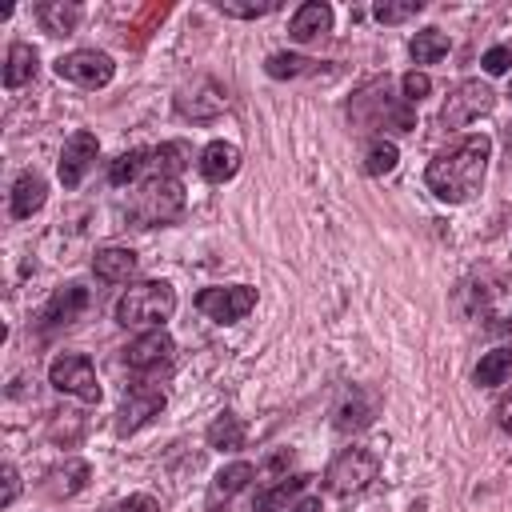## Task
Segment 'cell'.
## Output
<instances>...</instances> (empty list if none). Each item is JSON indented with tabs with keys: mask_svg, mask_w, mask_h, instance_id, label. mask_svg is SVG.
<instances>
[{
	"mask_svg": "<svg viewBox=\"0 0 512 512\" xmlns=\"http://www.w3.org/2000/svg\"><path fill=\"white\" fill-rule=\"evenodd\" d=\"M488 156H492V140H488L484 132L464 136L456 148L440 152V156L428 164V172H424L428 192H432L436 200H444V204H464V200H472V196L480 192V184H484Z\"/></svg>",
	"mask_w": 512,
	"mask_h": 512,
	"instance_id": "cell-1",
	"label": "cell"
},
{
	"mask_svg": "<svg viewBox=\"0 0 512 512\" xmlns=\"http://www.w3.org/2000/svg\"><path fill=\"white\" fill-rule=\"evenodd\" d=\"M456 304L488 332H512V272H484L480 280L460 288Z\"/></svg>",
	"mask_w": 512,
	"mask_h": 512,
	"instance_id": "cell-2",
	"label": "cell"
},
{
	"mask_svg": "<svg viewBox=\"0 0 512 512\" xmlns=\"http://www.w3.org/2000/svg\"><path fill=\"white\" fill-rule=\"evenodd\" d=\"M176 312V288L164 280H140L116 300V324L124 328H160Z\"/></svg>",
	"mask_w": 512,
	"mask_h": 512,
	"instance_id": "cell-3",
	"label": "cell"
},
{
	"mask_svg": "<svg viewBox=\"0 0 512 512\" xmlns=\"http://www.w3.org/2000/svg\"><path fill=\"white\" fill-rule=\"evenodd\" d=\"M392 92H388V80H376V84H368L356 100H352V120L356 124H364V128H384V132H412L416 128V116H412V108L408 104H396V100H388Z\"/></svg>",
	"mask_w": 512,
	"mask_h": 512,
	"instance_id": "cell-4",
	"label": "cell"
},
{
	"mask_svg": "<svg viewBox=\"0 0 512 512\" xmlns=\"http://www.w3.org/2000/svg\"><path fill=\"white\" fill-rule=\"evenodd\" d=\"M184 212V184L172 176H148L132 196V220L140 228L172 224Z\"/></svg>",
	"mask_w": 512,
	"mask_h": 512,
	"instance_id": "cell-5",
	"label": "cell"
},
{
	"mask_svg": "<svg viewBox=\"0 0 512 512\" xmlns=\"http://www.w3.org/2000/svg\"><path fill=\"white\" fill-rule=\"evenodd\" d=\"M380 476V456L372 452V448H344L332 464H328V472H324V484H328V492L332 496H360L372 480Z\"/></svg>",
	"mask_w": 512,
	"mask_h": 512,
	"instance_id": "cell-6",
	"label": "cell"
},
{
	"mask_svg": "<svg viewBox=\"0 0 512 512\" xmlns=\"http://www.w3.org/2000/svg\"><path fill=\"white\" fill-rule=\"evenodd\" d=\"M492 108H496V92H492L484 80H460V84L448 92L444 108H440V124H444L448 132H456V128H464V124L488 116Z\"/></svg>",
	"mask_w": 512,
	"mask_h": 512,
	"instance_id": "cell-7",
	"label": "cell"
},
{
	"mask_svg": "<svg viewBox=\"0 0 512 512\" xmlns=\"http://www.w3.org/2000/svg\"><path fill=\"white\" fill-rule=\"evenodd\" d=\"M48 384L64 396H76L84 404H100V380H96V368L88 356L80 352H68V356H56L48 364Z\"/></svg>",
	"mask_w": 512,
	"mask_h": 512,
	"instance_id": "cell-8",
	"label": "cell"
},
{
	"mask_svg": "<svg viewBox=\"0 0 512 512\" xmlns=\"http://www.w3.org/2000/svg\"><path fill=\"white\" fill-rule=\"evenodd\" d=\"M252 308H256V288L252 284H224V288L196 292V312H204L216 324H236Z\"/></svg>",
	"mask_w": 512,
	"mask_h": 512,
	"instance_id": "cell-9",
	"label": "cell"
},
{
	"mask_svg": "<svg viewBox=\"0 0 512 512\" xmlns=\"http://www.w3.org/2000/svg\"><path fill=\"white\" fill-rule=\"evenodd\" d=\"M112 72H116L112 56L96 52V48H76V52L56 60V76L68 84H80V88H104L112 80Z\"/></svg>",
	"mask_w": 512,
	"mask_h": 512,
	"instance_id": "cell-10",
	"label": "cell"
},
{
	"mask_svg": "<svg viewBox=\"0 0 512 512\" xmlns=\"http://www.w3.org/2000/svg\"><path fill=\"white\" fill-rule=\"evenodd\" d=\"M164 404H168V396H164L156 384H148V380L128 384L124 404H120V412H116V432H120V436H128V432L144 428L156 412H164Z\"/></svg>",
	"mask_w": 512,
	"mask_h": 512,
	"instance_id": "cell-11",
	"label": "cell"
},
{
	"mask_svg": "<svg viewBox=\"0 0 512 512\" xmlns=\"http://www.w3.org/2000/svg\"><path fill=\"white\" fill-rule=\"evenodd\" d=\"M96 152H100V140H96L92 132H72V136L64 140L60 164H56L60 184H64V188H76V184L88 176V168L96 164Z\"/></svg>",
	"mask_w": 512,
	"mask_h": 512,
	"instance_id": "cell-12",
	"label": "cell"
},
{
	"mask_svg": "<svg viewBox=\"0 0 512 512\" xmlns=\"http://www.w3.org/2000/svg\"><path fill=\"white\" fill-rule=\"evenodd\" d=\"M224 108H228V92L208 76L196 80L192 88H180V96H176V112L188 116V120H212Z\"/></svg>",
	"mask_w": 512,
	"mask_h": 512,
	"instance_id": "cell-13",
	"label": "cell"
},
{
	"mask_svg": "<svg viewBox=\"0 0 512 512\" xmlns=\"http://www.w3.org/2000/svg\"><path fill=\"white\" fill-rule=\"evenodd\" d=\"M172 352H176L172 336H168L164 328H152V332L136 336V340L124 348V364H128L132 372H156V368H164V364L172 360Z\"/></svg>",
	"mask_w": 512,
	"mask_h": 512,
	"instance_id": "cell-14",
	"label": "cell"
},
{
	"mask_svg": "<svg viewBox=\"0 0 512 512\" xmlns=\"http://www.w3.org/2000/svg\"><path fill=\"white\" fill-rule=\"evenodd\" d=\"M84 308H88V288H84V284H60V288L48 296V304L40 308V328L72 324Z\"/></svg>",
	"mask_w": 512,
	"mask_h": 512,
	"instance_id": "cell-15",
	"label": "cell"
},
{
	"mask_svg": "<svg viewBox=\"0 0 512 512\" xmlns=\"http://www.w3.org/2000/svg\"><path fill=\"white\" fill-rule=\"evenodd\" d=\"M372 416H376V396L372 392H364V388H344V396H340V404L332 408V424L340 428V432H356V428H368L372 424Z\"/></svg>",
	"mask_w": 512,
	"mask_h": 512,
	"instance_id": "cell-16",
	"label": "cell"
},
{
	"mask_svg": "<svg viewBox=\"0 0 512 512\" xmlns=\"http://www.w3.org/2000/svg\"><path fill=\"white\" fill-rule=\"evenodd\" d=\"M308 484H312V476H308V472L280 476V480H272V484L256 488V496H252V512H284V508H292V500H296Z\"/></svg>",
	"mask_w": 512,
	"mask_h": 512,
	"instance_id": "cell-17",
	"label": "cell"
},
{
	"mask_svg": "<svg viewBox=\"0 0 512 512\" xmlns=\"http://www.w3.org/2000/svg\"><path fill=\"white\" fill-rule=\"evenodd\" d=\"M200 176L208 180V184H224V180H232L236 172H240V148L236 144H228V140H212L204 152H200Z\"/></svg>",
	"mask_w": 512,
	"mask_h": 512,
	"instance_id": "cell-18",
	"label": "cell"
},
{
	"mask_svg": "<svg viewBox=\"0 0 512 512\" xmlns=\"http://www.w3.org/2000/svg\"><path fill=\"white\" fill-rule=\"evenodd\" d=\"M136 252L132 248H116V244H108V248H100L96 256H92V272H96V280H104V284H128L132 276H136Z\"/></svg>",
	"mask_w": 512,
	"mask_h": 512,
	"instance_id": "cell-19",
	"label": "cell"
},
{
	"mask_svg": "<svg viewBox=\"0 0 512 512\" xmlns=\"http://www.w3.org/2000/svg\"><path fill=\"white\" fill-rule=\"evenodd\" d=\"M256 476V468L248 464V460H236V464H228V468H220L216 476H212V488H208V512H216L220 504H228L240 488H248V480Z\"/></svg>",
	"mask_w": 512,
	"mask_h": 512,
	"instance_id": "cell-20",
	"label": "cell"
},
{
	"mask_svg": "<svg viewBox=\"0 0 512 512\" xmlns=\"http://www.w3.org/2000/svg\"><path fill=\"white\" fill-rule=\"evenodd\" d=\"M332 28V8L324 4V0H308V4H300L296 12H292V24H288V32H292V40H316V36H324Z\"/></svg>",
	"mask_w": 512,
	"mask_h": 512,
	"instance_id": "cell-21",
	"label": "cell"
},
{
	"mask_svg": "<svg viewBox=\"0 0 512 512\" xmlns=\"http://www.w3.org/2000/svg\"><path fill=\"white\" fill-rule=\"evenodd\" d=\"M44 200H48V184H44L36 172L16 176V184H12V204H8L16 220H28L32 212H40V208H44Z\"/></svg>",
	"mask_w": 512,
	"mask_h": 512,
	"instance_id": "cell-22",
	"label": "cell"
},
{
	"mask_svg": "<svg viewBox=\"0 0 512 512\" xmlns=\"http://www.w3.org/2000/svg\"><path fill=\"white\" fill-rule=\"evenodd\" d=\"M80 16H84V8H80V4H68V0H48V4L36 8V20H40V28H44L48 36H68V32H76Z\"/></svg>",
	"mask_w": 512,
	"mask_h": 512,
	"instance_id": "cell-23",
	"label": "cell"
},
{
	"mask_svg": "<svg viewBox=\"0 0 512 512\" xmlns=\"http://www.w3.org/2000/svg\"><path fill=\"white\" fill-rule=\"evenodd\" d=\"M192 164V148L184 140H164L160 148H152V160H148V176H172L180 180V172Z\"/></svg>",
	"mask_w": 512,
	"mask_h": 512,
	"instance_id": "cell-24",
	"label": "cell"
},
{
	"mask_svg": "<svg viewBox=\"0 0 512 512\" xmlns=\"http://www.w3.org/2000/svg\"><path fill=\"white\" fill-rule=\"evenodd\" d=\"M32 76H36V48L24 44V40L8 44V56H4V88H24Z\"/></svg>",
	"mask_w": 512,
	"mask_h": 512,
	"instance_id": "cell-25",
	"label": "cell"
},
{
	"mask_svg": "<svg viewBox=\"0 0 512 512\" xmlns=\"http://www.w3.org/2000/svg\"><path fill=\"white\" fill-rule=\"evenodd\" d=\"M208 448H216V452H240L244 448V436H248V428H244V420L240 416H232V412H220L212 424H208Z\"/></svg>",
	"mask_w": 512,
	"mask_h": 512,
	"instance_id": "cell-26",
	"label": "cell"
},
{
	"mask_svg": "<svg viewBox=\"0 0 512 512\" xmlns=\"http://www.w3.org/2000/svg\"><path fill=\"white\" fill-rule=\"evenodd\" d=\"M88 476H92V468L84 464V460H64L60 468H52L48 472V496H76L84 484H88Z\"/></svg>",
	"mask_w": 512,
	"mask_h": 512,
	"instance_id": "cell-27",
	"label": "cell"
},
{
	"mask_svg": "<svg viewBox=\"0 0 512 512\" xmlns=\"http://www.w3.org/2000/svg\"><path fill=\"white\" fill-rule=\"evenodd\" d=\"M448 48H452V40H448V32H440V28H420V32L412 36V44H408V52H412L416 64H436L440 56H448Z\"/></svg>",
	"mask_w": 512,
	"mask_h": 512,
	"instance_id": "cell-28",
	"label": "cell"
},
{
	"mask_svg": "<svg viewBox=\"0 0 512 512\" xmlns=\"http://www.w3.org/2000/svg\"><path fill=\"white\" fill-rule=\"evenodd\" d=\"M148 160H152V152H148V148L120 152V156L112 160V168H108V184H128V180H136L140 172H148Z\"/></svg>",
	"mask_w": 512,
	"mask_h": 512,
	"instance_id": "cell-29",
	"label": "cell"
},
{
	"mask_svg": "<svg viewBox=\"0 0 512 512\" xmlns=\"http://www.w3.org/2000/svg\"><path fill=\"white\" fill-rule=\"evenodd\" d=\"M508 372H512V352H508V348H496V352L480 356V364H476V384H480V388H496V384H504Z\"/></svg>",
	"mask_w": 512,
	"mask_h": 512,
	"instance_id": "cell-30",
	"label": "cell"
},
{
	"mask_svg": "<svg viewBox=\"0 0 512 512\" xmlns=\"http://www.w3.org/2000/svg\"><path fill=\"white\" fill-rule=\"evenodd\" d=\"M312 64H316V60L296 56V52H272V56H268V64H264V72H268L272 80H296V76L312 72Z\"/></svg>",
	"mask_w": 512,
	"mask_h": 512,
	"instance_id": "cell-31",
	"label": "cell"
},
{
	"mask_svg": "<svg viewBox=\"0 0 512 512\" xmlns=\"http://www.w3.org/2000/svg\"><path fill=\"white\" fill-rule=\"evenodd\" d=\"M396 160H400L396 144L380 136V140H372L368 152H364V172H368V176H388V172L396 168Z\"/></svg>",
	"mask_w": 512,
	"mask_h": 512,
	"instance_id": "cell-32",
	"label": "cell"
},
{
	"mask_svg": "<svg viewBox=\"0 0 512 512\" xmlns=\"http://www.w3.org/2000/svg\"><path fill=\"white\" fill-rule=\"evenodd\" d=\"M216 8L224 12V16H232V20H256V16H268V12H276V0H216Z\"/></svg>",
	"mask_w": 512,
	"mask_h": 512,
	"instance_id": "cell-33",
	"label": "cell"
},
{
	"mask_svg": "<svg viewBox=\"0 0 512 512\" xmlns=\"http://www.w3.org/2000/svg\"><path fill=\"white\" fill-rule=\"evenodd\" d=\"M420 8H424V0H380L372 12H376V20H380V24H400V20L416 16Z\"/></svg>",
	"mask_w": 512,
	"mask_h": 512,
	"instance_id": "cell-34",
	"label": "cell"
},
{
	"mask_svg": "<svg viewBox=\"0 0 512 512\" xmlns=\"http://www.w3.org/2000/svg\"><path fill=\"white\" fill-rule=\"evenodd\" d=\"M480 64H484L488 76H504V72L512 68V44H496V48H488Z\"/></svg>",
	"mask_w": 512,
	"mask_h": 512,
	"instance_id": "cell-35",
	"label": "cell"
},
{
	"mask_svg": "<svg viewBox=\"0 0 512 512\" xmlns=\"http://www.w3.org/2000/svg\"><path fill=\"white\" fill-rule=\"evenodd\" d=\"M400 88H404V100L416 104V100H424V96L432 92V80H428V72H404Z\"/></svg>",
	"mask_w": 512,
	"mask_h": 512,
	"instance_id": "cell-36",
	"label": "cell"
},
{
	"mask_svg": "<svg viewBox=\"0 0 512 512\" xmlns=\"http://www.w3.org/2000/svg\"><path fill=\"white\" fill-rule=\"evenodd\" d=\"M0 476H4V492H0V504L8 508V504L20 496V472H16V464H4V468H0Z\"/></svg>",
	"mask_w": 512,
	"mask_h": 512,
	"instance_id": "cell-37",
	"label": "cell"
},
{
	"mask_svg": "<svg viewBox=\"0 0 512 512\" xmlns=\"http://www.w3.org/2000/svg\"><path fill=\"white\" fill-rule=\"evenodd\" d=\"M112 512H160V504L152 500V496H144V492H136V496H128V500H120Z\"/></svg>",
	"mask_w": 512,
	"mask_h": 512,
	"instance_id": "cell-38",
	"label": "cell"
},
{
	"mask_svg": "<svg viewBox=\"0 0 512 512\" xmlns=\"http://www.w3.org/2000/svg\"><path fill=\"white\" fill-rule=\"evenodd\" d=\"M496 424H500V428L512 436V392H508V396L496 404Z\"/></svg>",
	"mask_w": 512,
	"mask_h": 512,
	"instance_id": "cell-39",
	"label": "cell"
},
{
	"mask_svg": "<svg viewBox=\"0 0 512 512\" xmlns=\"http://www.w3.org/2000/svg\"><path fill=\"white\" fill-rule=\"evenodd\" d=\"M284 512H320V500L308 496V500H300V504H292V508H284Z\"/></svg>",
	"mask_w": 512,
	"mask_h": 512,
	"instance_id": "cell-40",
	"label": "cell"
},
{
	"mask_svg": "<svg viewBox=\"0 0 512 512\" xmlns=\"http://www.w3.org/2000/svg\"><path fill=\"white\" fill-rule=\"evenodd\" d=\"M508 148H512V124H508Z\"/></svg>",
	"mask_w": 512,
	"mask_h": 512,
	"instance_id": "cell-41",
	"label": "cell"
}]
</instances>
